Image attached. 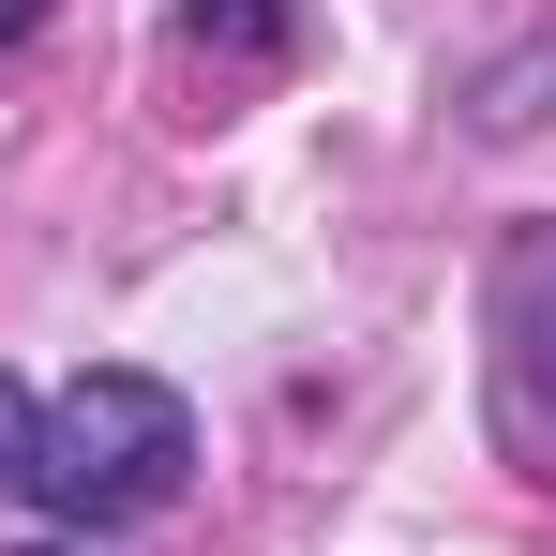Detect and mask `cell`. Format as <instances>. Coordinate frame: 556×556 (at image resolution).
Returning a JSON list of instances; mask_svg holds the SVG:
<instances>
[{
    "label": "cell",
    "mask_w": 556,
    "mask_h": 556,
    "mask_svg": "<svg viewBox=\"0 0 556 556\" xmlns=\"http://www.w3.org/2000/svg\"><path fill=\"white\" fill-rule=\"evenodd\" d=\"M211 30H226V46H286L271 0H195V46H211Z\"/></svg>",
    "instance_id": "3957f363"
},
{
    "label": "cell",
    "mask_w": 556,
    "mask_h": 556,
    "mask_svg": "<svg viewBox=\"0 0 556 556\" xmlns=\"http://www.w3.org/2000/svg\"><path fill=\"white\" fill-rule=\"evenodd\" d=\"M0 496H30V391L0 376Z\"/></svg>",
    "instance_id": "277c9868"
},
{
    "label": "cell",
    "mask_w": 556,
    "mask_h": 556,
    "mask_svg": "<svg viewBox=\"0 0 556 556\" xmlns=\"http://www.w3.org/2000/svg\"><path fill=\"white\" fill-rule=\"evenodd\" d=\"M496 437L527 481H556V256L496 286Z\"/></svg>",
    "instance_id": "7a4b0ae2"
},
{
    "label": "cell",
    "mask_w": 556,
    "mask_h": 556,
    "mask_svg": "<svg viewBox=\"0 0 556 556\" xmlns=\"http://www.w3.org/2000/svg\"><path fill=\"white\" fill-rule=\"evenodd\" d=\"M195 466V406L136 362H91L61 406H30V511H61L76 542L105 527H151Z\"/></svg>",
    "instance_id": "6da1fadb"
},
{
    "label": "cell",
    "mask_w": 556,
    "mask_h": 556,
    "mask_svg": "<svg viewBox=\"0 0 556 556\" xmlns=\"http://www.w3.org/2000/svg\"><path fill=\"white\" fill-rule=\"evenodd\" d=\"M30 15H46V0H0V61H15V46H30Z\"/></svg>",
    "instance_id": "5b68a950"
}]
</instances>
